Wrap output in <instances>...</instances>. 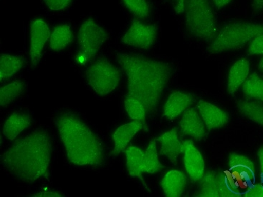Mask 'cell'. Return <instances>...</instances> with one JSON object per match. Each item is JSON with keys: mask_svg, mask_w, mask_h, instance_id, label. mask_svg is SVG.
Returning a JSON list of instances; mask_svg holds the SVG:
<instances>
[{"mask_svg": "<svg viewBox=\"0 0 263 197\" xmlns=\"http://www.w3.org/2000/svg\"><path fill=\"white\" fill-rule=\"evenodd\" d=\"M248 55L263 54V35L257 36L252 41L248 48Z\"/></svg>", "mask_w": 263, "mask_h": 197, "instance_id": "f546056e", "label": "cell"}, {"mask_svg": "<svg viewBox=\"0 0 263 197\" xmlns=\"http://www.w3.org/2000/svg\"><path fill=\"white\" fill-rule=\"evenodd\" d=\"M263 35V24L234 22L224 25L216 36L215 40L206 48L209 54L222 53L237 50L245 46L248 42L257 36Z\"/></svg>", "mask_w": 263, "mask_h": 197, "instance_id": "277c9868", "label": "cell"}, {"mask_svg": "<svg viewBox=\"0 0 263 197\" xmlns=\"http://www.w3.org/2000/svg\"><path fill=\"white\" fill-rule=\"evenodd\" d=\"M192 146L195 145H194V143L192 140H189L188 139V140L184 141V142H181V151H182V153H184L186 149Z\"/></svg>", "mask_w": 263, "mask_h": 197, "instance_id": "e575fe53", "label": "cell"}, {"mask_svg": "<svg viewBox=\"0 0 263 197\" xmlns=\"http://www.w3.org/2000/svg\"><path fill=\"white\" fill-rule=\"evenodd\" d=\"M186 27L194 37L213 41L218 34L217 19L209 0H186Z\"/></svg>", "mask_w": 263, "mask_h": 197, "instance_id": "5b68a950", "label": "cell"}, {"mask_svg": "<svg viewBox=\"0 0 263 197\" xmlns=\"http://www.w3.org/2000/svg\"><path fill=\"white\" fill-rule=\"evenodd\" d=\"M54 122L70 162L76 166L103 165L102 142L82 119L71 112H62Z\"/></svg>", "mask_w": 263, "mask_h": 197, "instance_id": "3957f363", "label": "cell"}, {"mask_svg": "<svg viewBox=\"0 0 263 197\" xmlns=\"http://www.w3.org/2000/svg\"><path fill=\"white\" fill-rule=\"evenodd\" d=\"M241 114L263 126V104L257 101L239 100L236 102Z\"/></svg>", "mask_w": 263, "mask_h": 197, "instance_id": "7402d4cb", "label": "cell"}, {"mask_svg": "<svg viewBox=\"0 0 263 197\" xmlns=\"http://www.w3.org/2000/svg\"><path fill=\"white\" fill-rule=\"evenodd\" d=\"M25 84L23 81H17L2 87L0 89V105L6 107L23 94Z\"/></svg>", "mask_w": 263, "mask_h": 197, "instance_id": "4316f807", "label": "cell"}, {"mask_svg": "<svg viewBox=\"0 0 263 197\" xmlns=\"http://www.w3.org/2000/svg\"><path fill=\"white\" fill-rule=\"evenodd\" d=\"M143 128H144V124L139 121H134L118 128L113 136L115 146L113 151L110 153L109 156L116 157L119 155L120 153L125 151L128 143Z\"/></svg>", "mask_w": 263, "mask_h": 197, "instance_id": "4fadbf2b", "label": "cell"}, {"mask_svg": "<svg viewBox=\"0 0 263 197\" xmlns=\"http://www.w3.org/2000/svg\"><path fill=\"white\" fill-rule=\"evenodd\" d=\"M258 157L260 159L261 166V177H262V182H263V147H261L258 151Z\"/></svg>", "mask_w": 263, "mask_h": 197, "instance_id": "74e56055", "label": "cell"}, {"mask_svg": "<svg viewBox=\"0 0 263 197\" xmlns=\"http://www.w3.org/2000/svg\"><path fill=\"white\" fill-rule=\"evenodd\" d=\"M32 119L30 115L21 113H14L4 124L3 133L7 139L13 141L17 139L21 132L32 124Z\"/></svg>", "mask_w": 263, "mask_h": 197, "instance_id": "ac0fdd59", "label": "cell"}, {"mask_svg": "<svg viewBox=\"0 0 263 197\" xmlns=\"http://www.w3.org/2000/svg\"><path fill=\"white\" fill-rule=\"evenodd\" d=\"M157 141L161 144L159 154L167 157L172 164H177L178 157L182 153L181 142L178 138L177 129L170 130L157 138Z\"/></svg>", "mask_w": 263, "mask_h": 197, "instance_id": "5bb4252c", "label": "cell"}, {"mask_svg": "<svg viewBox=\"0 0 263 197\" xmlns=\"http://www.w3.org/2000/svg\"><path fill=\"white\" fill-rule=\"evenodd\" d=\"M186 185V177L184 173L177 170L168 171L161 180V186L164 194L168 197L182 195Z\"/></svg>", "mask_w": 263, "mask_h": 197, "instance_id": "e0dca14e", "label": "cell"}, {"mask_svg": "<svg viewBox=\"0 0 263 197\" xmlns=\"http://www.w3.org/2000/svg\"><path fill=\"white\" fill-rule=\"evenodd\" d=\"M30 35L31 62L32 68H35L41 60L43 47L51 35L48 25L41 19H36L31 23Z\"/></svg>", "mask_w": 263, "mask_h": 197, "instance_id": "30bf717a", "label": "cell"}, {"mask_svg": "<svg viewBox=\"0 0 263 197\" xmlns=\"http://www.w3.org/2000/svg\"><path fill=\"white\" fill-rule=\"evenodd\" d=\"M205 124L195 108L186 109L180 121V128L183 134L192 137L196 141H202L206 135Z\"/></svg>", "mask_w": 263, "mask_h": 197, "instance_id": "8fae6325", "label": "cell"}, {"mask_svg": "<svg viewBox=\"0 0 263 197\" xmlns=\"http://www.w3.org/2000/svg\"><path fill=\"white\" fill-rule=\"evenodd\" d=\"M31 196H63L59 193L51 192V191H47V192H41L39 194L32 195Z\"/></svg>", "mask_w": 263, "mask_h": 197, "instance_id": "d590c367", "label": "cell"}, {"mask_svg": "<svg viewBox=\"0 0 263 197\" xmlns=\"http://www.w3.org/2000/svg\"><path fill=\"white\" fill-rule=\"evenodd\" d=\"M258 68L261 72H263V57L262 59L260 61V64H259Z\"/></svg>", "mask_w": 263, "mask_h": 197, "instance_id": "f35d334b", "label": "cell"}, {"mask_svg": "<svg viewBox=\"0 0 263 197\" xmlns=\"http://www.w3.org/2000/svg\"><path fill=\"white\" fill-rule=\"evenodd\" d=\"M185 0H178L177 7H175V11L177 14L182 13L184 12Z\"/></svg>", "mask_w": 263, "mask_h": 197, "instance_id": "836d02e7", "label": "cell"}, {"mask_svg": "<svg viewBox=\"0 0 263 197\" xmlns=\"http://www.w3.org/2000/svg\"><path fill=\"white\" fill-rule=\"evenodd\" d=\"M157 27L145 25L139 19H134L132 26L121 38L124 44L136 48L148 49L157 38Z\"/></svg>", "mask_w": 263, "mask_h": 197, "instance_id": "9c48e42d", "label": "cell"}, {"mask_svg": "<svg viewBox=\"0 0 263 197\" xmlns=\"http://www.w3.org/2000/svg\"><path fill=\"white\" fill-rule=\"evenodd\" d=\"M184 166L189 176L193 182H197L204 174L205 164L204 159L195 146L185 151Z\"/></svg>", "mask_w": 263, "mask_h": 197, "instance_id": "2e32d148", "label": "cell"}, {"mask_svg": "<svg viewBox=\"0 0 263 197\" xmlns=\"http://www.w3.org/2000/svg\"><path fill=\"white\" fill-rule=\"evenodd\" d=\"M89 86L96 93L103 97L114 91L119 86L121 73L117 67L106 57H100L86 71Z\"/></svg>", "mask_w": 263, "mask_h": 197, "instance_id": "52a82bcc", "label": "cell"}, {"mask_svg": "<svg viewBox=\"0 0 263 197\" xmlns=\"http://www.w3.org/2000/svg\"><path fill=\"white\" fill-rule=\"evenodd\" d=\"M117 60L128 77L126 97L141 101L146 113H155L173 74V66L144 56L120 52Z\"/></svg>", "mask_w": 263, "mask_h": 197, "instance_id": "6da1fadb", "label": "cell"}, {"mask_svg": "<svg viewBox=\"0 0 263 197\" xmlns=\"http://www.w3.org/2000/svg\"><path fill=\"white\" fill-rule=\"evenodd\" d=\"M250 71V63L244 58L239 60L230 68L228 75V92L230 95H234L239 87L243 85L248 78Z\"/></svg>", "mask_w": 263, "mask_h": 197, "instance_id": "d6986e66", "label": "cell"}, {"mask_svg": "<svg viewBox=\"0 0 263 197\" xmlns=\"http://www.w3.org/2000/svg\"><path fill=\"white\" fill-rule=\"evenodd\" d=\"M213 1L216 7L219 10V9L222 8V7L226 5L227 4L229 3L231 0H213Z\"/></svg>", "mask_w": 263, "mask_h": 197, "instance_id": "8d00e7d4", "label": "cell"}, {"mask_svg": "<svg viewBox=\"0 0 263 197\" xmlns=\"http://www.w3.org/2000/svg\"><path fill=\"white\" fill-rule=\"evenodd\" d=\"M52 151L51 136L38 128L14 142L2 156V165L17 180L32 184L48 177Z\"/></svg>", "mask_w": 263, "mask_h": 197, "instance_id": "7a4b0ae2", "label": "cell"}, {"mask_svg": "<svg viewBox=\"0 0 263 197\" xmlns=\"http://www.w3.org/2000/svg\"><path fill=\"white\" fill-rule=\"evenodd\" d=\"M192 101L193 98L189 94L181 91L174 92L165 104L164 116L168 120H173L186 111Z\"/></svg>", "mask_w": 263, "mask_h": 197, "instance_id": "9a60e30c", "label": "cell"}, {"mask_svg": "<svg viewBox=\"0 0 263 197\" xmlns=\"http://www.w3.org/2000/svg\"><path fill=\"white\" fill-rule=\"evenodd\" d=\"M25 64V59L20 56L2 54L0 57V80L9 78L17 73Z\"/></svg>", "mask_w": 263, "mask_h": 197, "instance_id": "603a6c76", "label": "cell"}, {"mask_svg": "<svg viewBox=\"0 0 263 197\" xmlns=\"http://www.w3.org/2000/svg\"><path fill=\"white\" fill-rule=\"evenodd\" d=\"M197 107L209 131L222 128L229 121L226 112L211 103L200 100Z\"/></svg>", "mask_w": 263, "mask_h": 197, "instance_id": "7c38bea8", "label": "cell"}, {"mask_svg": "<svg viewBox=\"0 0 263 197\" xmlns=\"http://www.w3.org/2000/svg\"><path fill=\"white\" fill-rule=\"evenodd\" d=\"M128 10L137 17L144 19L148 17L149 8L146 0H123Z\"/></svg>", "mask_w": 263, "mask_h": 197, "instance_id": "f1b7e54d", "label": "cell"}, {"mask_svg": "<svg viewBox=\"0 0 263 197\" xmlns=\"http://www.w3.org/2000/svg\"><path fill=\"white\" fill-rule=\"evenodd\" d=\"M71 28L67 24L58 25L50 36V47L53 51H61L73 41Z\"/></svg>", "mask_w": 263, "mask_h": 197, "instance_id": "44dd1931", "label": "cell"}, {"mask_svg": "<svg viewBox=\"0 0 263 197\" xmlns=\"http://www.w3.org/2000/svg\"><path fill=\"white\" fill-rule=\"evenodd\" d=\"M72 0H44L45 3L52 11L64 10L71 4Z\"/></svg>", "mask_w": 263, "mask_h": 197, "instance_id": "4dcf8cb0", "label": "cell"}, {"mask_svg": "<svg viewBox=\"0 0 263 197\" xmlns=\"http://www.w3.org/2000/svg\"><path fill=\"white\" fill-rule=\"evenodd\" d=\"M217 173L215 171H209L204 173L200 180V189L196 196L218 197L219 193L217 186Z\"/></svg>", "mask_w": 263, "mask_h": 197, "instance_id": "484cf974", "label": "cell"}, {"mask_svg": "<svg viewBox=\"0 0 263 197\" xmlns=\"http://www.w3.org/2000/svg\"><path fill=\"white\" fill-rule=\"evenodd\" d=\"M242 90L247 98L263 101V79L257 73L251 74L243 83Z\"/></svg>", "mask_w": 263, "mask_h": 197, "instance_id": "d4e9b609", "label": "cell"}, {"mask_svg": "<svg viewBox=\"0 0 263 197\" xmlns=\"http://www.w3.org/2000/svg\"><path fill=\"white\" fill-rule=\"evenodd\" d=\"M252 7L255 13H260L263 11V0H253Z\"/></svg>", "mask_w": 263, "mask_h": 197, "instance_id": "d6a6232c", "label": "cell"}, {"mask_svg": "<svg viewBox=\"0 0 263 197\" xmlns=\"http://www.w3.org/2000/svg\"><path fill=\"white\" fill-rule=\"evenodd\" d=\"M108 38L109 36L106 30L96 24L92 18L83 22L78 35L79 50L76 57L78 64L86 65Z\"/></svg>", "mask_w": 263, "mask_h": 197, "instance_id": "ba28073f", "label": "cell"}, {"mask_svg": "<svg viewBox=\"0 0 263 197\" xmlns=\"http://www.w3.org/2000/svg\"><path fill=\"white\" fill-rule=\"evenodd\" d=\"M125 153L126 154L127 169L130 176L139 178L142 182L147 190L150 191L142 176L144 153L136 146H130L129 148L125 150Z\"/></svg>", "mask_w": 263, "mask_h": 197, "instance_id": "ffe728a7", "label": "cell"}, {"mask_svg": "<svg viewBox=\"0 0 263 197\" xmlns=\"http://www.w3.org/2000/svg\"><path fill=\"white\" fill-rule=\"evenodd\" d=\"M156 141L157 139H152L145 151L143 161V173H155L165 167L158 158Z\"/></svg>", "mask_w": 263, "mask_h": 197, "instance_id": "cb8c5ba5", "label": "cell"}, {"mask_svg": "<svg viewBox=\"0 0 263 197\" xmlns=\"http://www.w3.org/2000/svg\"><path fill=\"white\" fill-rule=\"evenodd\" d=\"M124 104L130 118L134 121H141L144 124L145 130H148L146 124V111L144 104L141 101L132 97H126Z\"/></svg>", "mask_w": 263, "mask_h": 197, "instance_id": "83f0119b", "label": "cell"}, {"mask_svg": "<svg viewBox=\"0 0 263 197\" xmlns=\"http://www.w3.org/2000/svg\"><path fill=\"white\" fill-rule=\"evenodd\" d=\"M219 196H246L256 184L254 166H229V169L217 173Z\"/></svg>", "mask_w": 263, "mask_h": 197, "instance_id": "8992f818", "label": "cell"}, {"mask_svg": "<svg viewBox=\"0 0 263 197\" xmlns=\"http://www.w3.org/2000/svg\"><path fill=\"white\" fill-rule=\"evenodd\" d=\"M246 197H263V182L255 184Z\"/></svg>", "mask_w": 263, "mask_h": 197, "instance_id": "1f68e13d", "label": "cell"}]
</instances>
